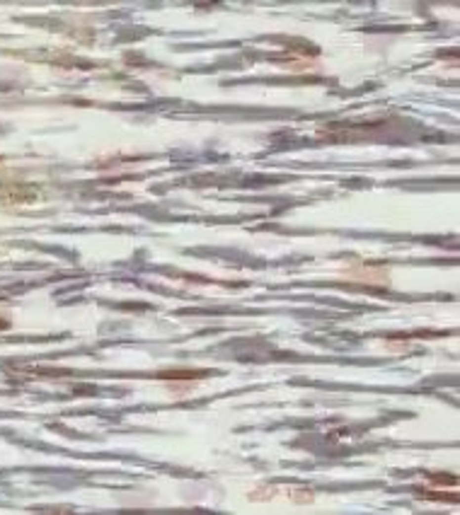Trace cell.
Wrapping results in <instances>:
<instances>
[{
  "label": "cell",
  "instance_id": "6da1fadb",
  "mask_svg": "<svg viewBox=\"0 0 460 515\" xmlns=\"http://www.w3.org/2000/svg\"><path fill=\"white\" fill-rule=\"evenodd\" d=\"M204 375L206 372H199V370H169V372H160L158 377L160 380H196Z\"/></svg>",
  "mask_w": 460,
  "mask_h": 515
}]
</instances>
